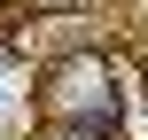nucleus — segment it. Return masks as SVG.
<instances>
[{
	"label": "nucleus",
	"mask_w": 148,
	"mask_h": 140,
	"mask_svg": "<svg viewBox=\"0 0 148 140\" xmlns=\"http://www.w3.org/2000/svg\"><path fill=\"white\" fill-rule=\"evenodd\" d=\"M31 109H39L62 140H117V132H125V94H117V70H109V55H94V47L62 55V62L31 86Z\"/></svg>",
	"instance_id": "1"
}]
</instances>
